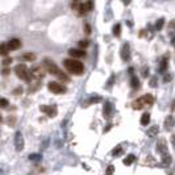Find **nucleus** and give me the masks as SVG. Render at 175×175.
<instances>
[{
    "mask_svg": "<svg viewBox=\"0 0 175 175\" xmlns=\"http://www.w3.org/2000/svg\"><path fill=\"white\" fill-rule=\"evenodd\" d=\"M63 66L66 67V70L70 74L74 75H82L84 73V66L80 61H78L77 58H70V59L63 61Z\"/></svg>",
    "mask_w": 175,
    "mask_h": 175,
    "instance_id": "f257e3e1",
    "label": "nucleus"
},
{
    "mask_svg": "<svg viewBox=\"0 0 175 175\" xmlns=\"http://www.w3.org/2000/svg\"><path fill=\"white\" fill-rule=\"evenodd\" d=\"M153 102H154L153 96L148 94V95H144V96H141V97H138L137 100L133 102L132 107L135 108V109H142V108H145V107L151 106V104H153Z\"/></svg>",
    "mask_w": 175,
    "mask_h": 175,
    "instance_id": "f03ea898",
    "label": "nucleus"
},
{
    "mask_svg": "<svg viewBox=\"0 0 175 175\" xmlns=\"http://www.w3.org/2000/svg\"><path fill=\"white\" fill-rule=\"evenodd\" d=\"M15 73L20 79L25 80L26 83H31V71H29V69L24 63H19V65L15 67Z\"/></svg>",
    "mask_w": 175,
    "mask_h": 175,
    "instance_id": "7ed1b4c3",
    "label": "nucleus"
},
{
    "mask_svg": "<svg viewBox=\"0 0 175 175\" xmlns=\"http://www.w3.org/2000/svg\"><path fill=\"white\" fill-rule=\"evenodd\" d=\"M44 69H45L49 74L57 75V77L61 74V70L58 69V66L55 65V63H54L53 61H50L49 58H46V59H44Z\"/></svg>",
    "mask_w": 175,
    "mask_h": 175,
    "instance_id": "20e7f679",
    "label": "nucleus"
},
{
    "mask_svg": "<svg viewBox=\"0 0 175 175\" xmlns=\"http://www.w3.org/2000/svg\"><path fill=\"white\" fill-rule=\"evenodd\" d=\"M48 88L50 92H53V94H65L66 92V87H63L62 84H59L58 82H50V83L48 84Z\"/></svg>",
    "mask_w": 175,
    "mask_h": 175,
    "instance_id": "39448f33",
    "label": "nucleus"
},
{
    "mask_svg": "<svg viewBox=\"0 0 175 175\" xmlns=\"http://www.w3.org/2000/svg\"><path fill=\"white\" fill-rule=\"evenodd\" d=\"M15 146L17 151H21L24 149V138H22L21 132H16L15 135Z\"/></svg>",
    "mask_w": 175,
    "mask_h": 175,
    "instance_id": "423d86ee",
    "label": "nucleus"
},
{
    "mask_svg": "<svg viewBox=\"0 0 175 175\" xmlns=\"http://www.w3.org/2000/svg\"><path fill=\"white\" fill-rule=\"evenodd\" d=\"M40 109H41V112L46 113L49 117H55L57 116V108L53 106H41Z\"/></svg>",
    "mask_w": 175,
    "mask_h": 175,
    "instance_id": "0eeeda50",
    "label": "nucleus"
},
{
    "mask_svg": "<svg viewBox=\"0 0 175 175\" xmlns=\"http://www.w3.org/2000/svg\"><path fill=\"white\" fill-rule=\"evenodd\" d=\"M21 46V41L17 40V38H11L8 41V48L9 50H19Z\"/></svg>",
    "mask_w": 175,
    "mask_h": 175,
    "instance_id": "6e6552de",
    "label": "nucleus"
},
{
    "mask_svg": "<svg viewBox=\"0 0 175 175\" xmlns=\"http://www.w3.org/2000/svg\"><path fill=\"white\" fill-rule=\"evenodd\" d=\"M78 11L80 13H86V12H88V11L92 9V2H87V3H82L78 5Z\"/></svg>",
    "mask_w": 175,
    "mask_h": 175,
    "instance_id": "1a4fd4ad",
    "label": "nucleus"
},
{
    "mask_svg": "<svg viewBox=\"0 0 175 175\" xmlns=\"http://www.w3.org/2000/svg\"><path fill=\"white\" fill-rule=\"evenodd\" d=\"M69 54L74 57V58H82V57H84L86 55V51L83 49H70L69 50Z\"/></svg>",
    "mask_w": 175,
    "mask_h": 175,
    "instance_id": "9d476101",
    "label": "nucleus"
},
{
    "mask_svg": "<svg viewBox=\"0 0 175 175\" xmlns=\"http://www.w3.org/2000/svg\"><path fill=\"white\" fill-rule=\"evenodd\" d=\"M121 58L124 61H128L130 58V53H129V45L128 44H124L121 48Z\"/></svg>",
    "mask_w": 175,
    "mask_h": 175,
    "instance_id": "9b49d317",
    "label": "nucleus"
},
{
    "mask_svg": "<svg viewBox=\"0 0 175 175\" xmlns=\"http://www.w3.org/2000/svg\"><path fill=\"white\" fill-rule=\"evenodd\" d=\"M44 70H45V69H42V67H34V69H32L31 74H32V77H34V78L40 79V78H42L44 75H45Z\"/></svg>",
    "mask_w": 175,
    "mask_h": 175,
    "instance_id": "f8f14e48",
    "label": "nucleus"
},
{
    "mask_svg": "<svg viewBox=\"0 0 175 175\" xmlns=\"http://www.w3.org/2000/svg\"><path fill=\"white\" fill-rule=\"evenodd\" d=\"M174 126H175V119L171 115H170V116H167L166 120H165V128H166L167 130H171Z\"/></svg>",
    "mask_w": 175,
    "mask_h": 175,
    "instance_id": "ddd939ff",
    "label": "nucleus"
},
{
    "mask_svg": "<svg viewBox=\"0 0 175 175\" xmlns=\"http://www.w3.org/2000/svg\"><path fill=\"white\" fill-rule=\"evenodd\" d=\"M112 112H113L112 104H111L109 102H106V104H104V116H106V117H111V116H112Z\"/></svg>",
    "mask_w": 175,
    "mask_h": 175,
    "instance_id": "4468645a",
    "label": "nucleus"
},
{
    "mask_svg": "<svg viewBox=\"0 0 175 175\" xmlns=\"http://www.w3.org/2000/svg\"><path fill=\"white\" fill-rule=\"evenodd\" d=\"M21 58L24 61H31L32 62V61L36 59V54H34V53H25V54L21 55Z\"/></svg>",
    "mask_w": 175,
    "mask_h": 175,
    "instance_id": "2eb2a0df",
    "label": "nucleus"
},
{
    "mask_svg": "<svg viewBox=\"0 0 175 175\" xmlns=\"http://www.w3.org/2000/svg\"><path fill=\"white\" fill-rule=\"evenodd\" d=\"M136 161V157H135V154H129L126 157V158L124 159V165H126V166H130L133 162Z\"/></svg>",
    "mask_w": 175,
    "mask_h": 175,
    "instance_id": "dca6fc26",
    "label": "nucleus"
},
{
    "mask_svg": "<svg viewBox=\"0 0 175 175\" xmlns=\"http://www.w3.org/2000/svg\"><path fill=\"white\" fill-rule=\"evenodd\" d=\"M158 130H159V128H158V125H154V126H151L150 129L148 130V136L149 137H154L157 133H158Z\"/></svg>",
    "mask_w": 175,
    "mask_h": 175,
    "instance_id": "f3484780",
    "label": "nucleus"
},
{
    "mask_svg": "<svg viewBox=\"0 0 175 175\" xmlns=\"http://www.w3.org/2000/svg\"><path fill=\"white\" fill-rule=\"evenodd\" d=\"M149 121H150V115L149 113H144L141 116V125H148L149 124Z\"/></svg>",
    "mask_w": 175,
    "mask_h": 175,
    "instance_id": "a211bd4d",
    "label": "nucleus"
},
{
    "mask_svg": "<svg viewBox=\"0 0 175 175\" xmlns=\"http://www.w3.org/2000/svg\"><path fill=\"white\" fill-rule=\"evenodd\" d=\"M8 50H9L8 44L3 42L2 45H0V53H2V55H7V54H8Z\"/></svg>",
    "mask_w": 175,
    "mask_h": 175,
    "instance_id": "6ab92c4d",
    "label": "nucleus"
},
{
    "mask_svg": "<svg viewBox=\"0 0 175 175\" xmlns=\"http://www.w3.org/2000/svg\"><path fill=\"white\" fill-rule=\"evenodd\" d=\"M120 32H121V25L120 24H116L113 26V34H116V36H120Z\"/></svg>",
    "mask_w": 175,
    "mask_h": 175,
    "instance_id": "aec40b11",
    "label": "nucleus"
},
{
    "mask_svg": "<svg viewBox=\"0 0 175 175\" xmlns=\"http://www.w3.org/2000/svg\"><path fill=\"white\" fill-rule=\"evenodd\" d=\"M87 46H88V41H80V42H79V48L80 49H84V48H87Z\"/></svg>",
    "mask_w": 175,
    "mask_h": 175,
    "instance_id": "412c9836",
    "label": "nucleus"
},
{
    "mask_svg": "<svg viewBox=\"0 0 175 175\" xmlns=\"http://www.w3.org/2000/svg\"><path fill=\"white\" fill-rule=\"evenodd\" d=\"M163 22H165V20H163V19H161L159 21H157V24H155V28L158 29V31H159V29H162V26H163Z\"/></svg>",
    "mask_w": 175,
    "mask_h": 175,
    "instance_id": "4be33fe9",
    "label": "nucleus"
},
{
    "mask_svg": "<svg viewBox=\"0 0 175 175\" xmlns=\"http://www.w3.org/2000/svg\"><path fill=\"white\" fill-rule=\"evenodd\" d=\"M0 106H2L3 108H5V107H7L8 106V100H7V99H2V100H0Z\"/></svg>",
    "mask_w": 175,
    "mask_h": 175,
    "instance_id": "5701e85b",
    "label": "nucleus"
},
{
    "mask_svg": "<svg viewBox=\"0 0 175 175\" xmlns=\"http://www.w3.org/2000/svg\"><path fill=\"white\" fill-rule=\"evenodd\" d=\"M12 63V58H5L3 61V66H7V65H11Z\"/></svg>",
    "mask_w": 175,
    "mask_h": 175,
    "instance_id": "b1692460",
    "label": "nucleus"
},
{
    "mask_svg": "<svg viewBox=\"0 0 175 175\" xmlns=\"http://www.w3.org/2000/svg\"><path fill=\"white\" fill-rule=\"evenodd\" d=\"M113 166H108V168H107V171H106V175H112L113 174Z\"/></svg>",
    "mask_w": 175,
    "mask_h": 175,
    "instance_id": "393cba45",
    "label": "nucleus"
},
{
    "mask_svg": "<svg viewBox=\"0 0 175 175\" xmlns=\"http://www.w3.org/2000/svg\"><path fill=\"white\" fill-rule=\"evenodd\" d=\"M166 66H167V59H163V62H162V65H161V71L163 73L166 70Z\"/></svg>",
    "mask_w": 175,
    "mask_h": 175,
    "instance_id": "a878e982",
    "label": "nucleus"
},
{
    "mask_svg": "<svg viewBox=\"0 0 175 175\" xmlns=\"http://www.w3.org/2000/svg\"><path fill=\"white\" fill-rule=\"evenodd\" d=\"M137 86H138V80L136 78H133L132 79V87H137Z\"/></svg>",
    "mask_w": 175,
    "mask_h": 175,
    "instance_id": "bb28decb",
    "label": "nucleus"
},
{
    "mask_svg": "<svg viewBox=\"0 0 175 175\" xmlns=\"http://www.w3.org/2000/svg\"><path fill=\"white\" fill-rule=\"evenodd\" d=\"M173 144H174V145H175V136H174V137H173Z\"/></svg>",
    "mask_w": 175,
    "mask_h": 175,
    "instance_id": "cd10ccee",
    "label": "nucleus"
}]
</instances>
